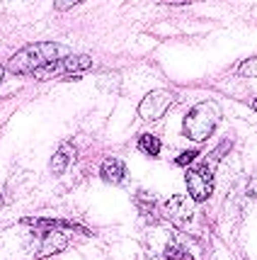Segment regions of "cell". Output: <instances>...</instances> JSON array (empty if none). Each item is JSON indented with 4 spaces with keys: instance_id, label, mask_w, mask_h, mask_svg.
Instances as JSON below:
<instances>
[{
    "instance_id": "6da1fadb",
    "label": "cell",
    "mask_w": 257,
    "mask_h": 260,
    "mask_svg": "<svg viewBox=\"0 0 257 260\" xmlns=\"http://www.w3.org/2000/svg\"><path fill=\"white\" fill-rule=\"evenodd\" d=\"M66 54V46L56 44V42H39V44L24 46L22 51H17L15 56L5 63V71L12 76H22V73H34L39 68L54 63Z\"/></svg>"
},
{
    "instance_id": "7a4b0ae2",
    "label": "cell",
    "mask_w": 257,
    "mask_h": 260,
    "mask_svg": "<svg viewBox=\"0 0 257 260\" xmlns=\"http://www.w3.org/2000/svg\"><path fill=\"white\" fill-rule=\"evenodd\" d=\"M218 119H221V107L216 102L213 100L199 102L187 112L185 122H182V132H185V136L190 141H199L201 144V141H206L213 134Z\"/></svg>"
},
{
    "instance_id": "3957f363",
    "label": "cell",
    "mask_w": 257,
    "mask_h": 260,
    "mask_svg": "<svg viewBox=\"0 0 257 260\" xmlns=\"http://www.w3.org/2000/svg\"><path fill=\"white\" fill-rule=\"evenodd\" d=\"M172 102H175V95L170 90H151L138 105V117L143 122H158L172 107Z\"/></svg>"
},
{
    "instance_id": "277c9868",
    "label": "cell",
    "mask_w": 257,
    "mask_h": 260,
    "mask_svg": "<svg viewBox=\"0 0 257 260\" xmlns=\"http://www.w3.org/2000/svg\"><path fill=\"white\" fill-rule=\"evenodd\" d=\"M187 190H190V197L194 202H204L209 200L213 192V178H211V168L206 163H201L197 168L187 170Z\"/></svg>"
},
{
    "instance_id": "5b68a950",
    "label": "cell",
    "mask_w": 257,
    "mask_h": 260,
    "mask_svg": "<svg viewBox=\"0 0 257 260\" xmlns=\"http://www.w3.org/2000/svg\"><path fill=\"white\" fill-rule=\"evenodd\" d=\"M36 248H34V258H51V255H56L58 250L66 248L68 238L66 234H61V231H46L42 236H36Z\"/></svg>"
},
{
    "instance_id": "8992f818",
    "label": "cell",
    "mask_w": 257,
    "mask_h": 260,
    "mask_svg": "<svg viewBox=\"0 0 257 260\" xmlns=\"http://www.w3.org/2000/svg\"><path fill=\"white\" fill-rule=\"evenodd\" d=\"M165 212H168V216L175 224H185L194 214V200L185 197V194H172L168 200V204H165Z\"/></svg>"
},
{
    "instance_id": "52a82bcc",
    "label": "cell",
    "mask_w": 257,
    "mask_h": 260,
    "mask_svg": "<svg viewBox=\"0 0 257 260\" xmlns=\"http://www.w3.org/2000/svg\"><path fill=\"white\" fill-rule=\"evenodd\" d=\"M100 173H102V180L109 182V185H122L126 180V166L119 158H104Z\"/></svg>"
},
{
    "instance_id": "ba28073f",
    "label": "cell",
    "mask_w": 257,
    "mask_h": 260,
    "mask_svg": "<svg viewBox=\"0 0 257 260\" xmlns=\"http://www.w3.org/2000/svg\"><path fill=\"white\" fill-rule=\"evenodd\" d=\"M73 158H76V146H73L70 141H63V144L58 146V151L54 153V158H51V173H54V175H61V173L73 163Z\"/></svg>"
},
{
    "instance_id": "9c48e42d",
    "label": "cell",
    "mask_w": 257,
    "mask_h": 260,
    "mask_svg": "<svg viewBox=\"0 0 257 260\" xmlns=\"http://www.w3.org/2000/svg\"><path fill=\"white\" fill-rule=\"evenodd\" d=\"M27 226H34V229H42V231H63V229H80L78 224L73 221H63V219H24Z\"/></svg>"
},
{
    "instance_id": "30bf717a",
    "label": "cell",
    "mask_w": 257,
    "mask_h": 260,
    "mask_svg": "<svg viewBox=\"0 0 257 260\" xmlns=\"http://www.w3.org/2000/svg\"><path fill=\"white\" fill-rule=\"evenodd\" d=\"M92 66V61H90V56H66L63 61H61V68H63V76H68V78H73L76 73H83V71H88V68Z\"/></svg>"
},
{
    "instance_id": "8fae6325",
    "label": "cell",
    "mask_w": 257,
    "mask_h": 260,
    "mask_svg": "<svg viewBox=\"0 0 257 260\" xmlns=\"http://www.w3.org/2000/svg\"><path fill=\"white\" fill-rule=\"evenodd\" d=\"M136 204H138V209L143 212L148 219H153L156 216V194H151V192H136Z\"/></svg>"
},
{
    "instance_id": "7c38bea8",
    "label": "cell",
    "mask_w": 257,
    "mask_h": 260,
    "mask_svg": "<svg viewBox=\"0 0 257 260\" xmlns=\"http://www.w3.org/2000/svg\"><path fill=\"white\" fill-rule=\"evenodd\" d=\"M138 148L143 151L145 156H158L160 153V148H163V144H160V139L153 134H143L141 139H138Z\"/></svg>"
},
{
    "instance_id": "4fadbf2b",
    "label": "cell",
    "mask_w": 257,
    "mask_h": 260,
    "mask_svg": "<svg viewBox=\"0 0 257 260\" xmlns=\"http://www.w3.org/2000/svg\"><path fill=\"white\" fill-rule=\"evenodd\" d=\"M238 73H240L243 78H252V76H257V58H247V61H243V66L238 68Z\"/></svg>"
},
{
    "instance_id": "5bb4252c",
    "label": "cell",
    "mask_w": 257,
    "mask_h": 260,
    "mask_svg": "<svg viewBox=\"0 0 257 260\" xmlns=\"http://www.w3.org/2000/svg\"><path fill=\"white\" fill-rule=\"evenodd\" d=\"M194 158H199V153H197V151H185L179 158H175V163H177V166H190Z\"/></svg>"
},
{
    "instance_id": "9a60e30c",
    "label": "cell",
    "mask_w": 257,
    "mask_h": 260,
    "mask_svg": "<svg viewBox=\"0 0 257 260\" xmlns=\"http://www.w3.org/2000/svg\"><path fill=\"white\" fill-rule=\"evenodd\" d=\"M76 5V0H63V3H54V8L56 10H70Z\"/></svg>"
},
{
    "instance_id": "2e32d148",
    "label": "cell",
    "mask_w": 257,
    "mask_h": 260,
    "mask_svg": "<svg viewBox=\"0 0 257 260\" xmlns=\"http://www.w3.org/2000/svg\"><path fill=\"white\" fill-rule=\"evenodd\" d=\"M252 110H255V112H257V100H252Z\"/></svg>"
}]
</instances>
